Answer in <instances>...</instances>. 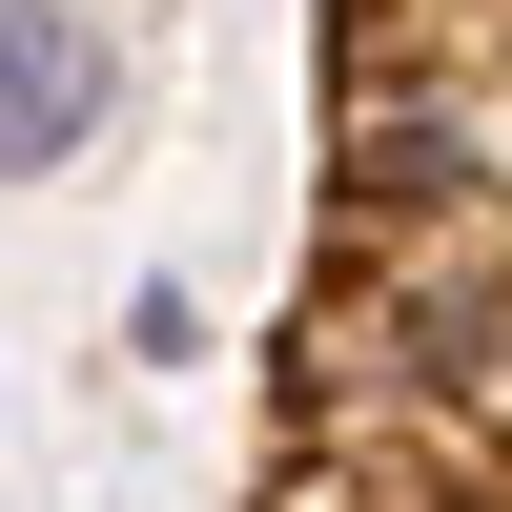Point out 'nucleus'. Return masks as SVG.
<instances>
[{"label":"nucleus","instance_id":"f257e3e1","mask_svg":"<svg viewBox=\"0 0 512 512\" xmlns=\"http://www.w3.org/2000/svg\"><path fill=\"white\" fill-rule=\"evenodd\" d=\"M246 512H512V0H308Z\"/></svg>","mask_w":512,"mask_h":512},{"label":"nucleus","instance_id":"f03ea898","mask_svg":"<svg viewBox=\"0 0 512 512\" xmlns=\"http://www.w3.org/2000/svg\"><path fill=\"white\" fill-rule=\"evenodd\" d=\"M103 103H123L103 21H82V0H0V185H62V164L103 144Z\"/></svg>","mask_w":512,"mask_h":512}]
</instances>
